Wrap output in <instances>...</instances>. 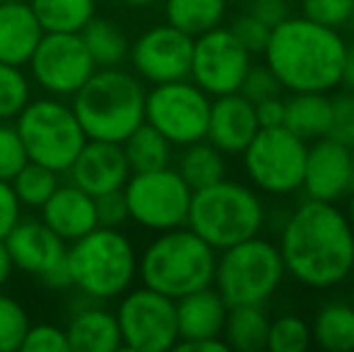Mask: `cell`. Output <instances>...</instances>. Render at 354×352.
Instances as JSON below:
<instances>
[{
	"label": "cell",
	"instance_id": "cell-10",
	"mask_svg": "<svg viewBox=\"0 0 354 352\" xmlns=\"http://www.w3.org/2000/svg\"><path fill=\"white\" fill-rule=\"evenodd\" d=\"M123 196L131 222L157 234L186 225L193 188L174 167H164L131 174L123 186Z\"/></svg>",
	"mask_w": 354,
	"mask_h": 352
},
{
	"label": "cell",
	"instance_id": "cell-5",
	"mask_svg": "<svg viewBox=\"0 0 354 352\" xmlns=\"http://www.w3.org/2000/svg\"><path fill=\"white\" fill-rule=\"evenodd\" d=\"M214 263L217 251L183 225L154 234L138 259V277L145 287L176 302L183 295L210 287Z\"/></svg>",
	"mask_w": 354,
	"mask_h": 352
},
{
	"label": "cell",
	"instance_id": "cell-14",
	"mask_svg": "<svg viewBox=\"0 0 354 352\" xmlns=\"http://www.w3.org/2000/svg\"><path fill=\"white\" fill-rule=\"evenodd\" d=\"M253 53L232 34V29L219 24L210 32L193 39V56L188 80L210 97L234 94L241 89Z\"/></svg>",
	"mask_w": 354,
	"mask_h": 352
},
{
	"label": "cell",
	"instance_id": "cell-8",
	"mask_svg": "<svg viewBox=\"0 0 354 352\" xmlns=\"http://www.w3.org/2000/svg\"><path fill=\"white\" fill-rule=\"evenodd\" d=\"M15 128L22 138L29 162L44 165L58 174L71 169L75 157L87 142L73 106L51 94L29 99L15 118Z\"/></svg>",
	"mask_w": 354,
	"mask_h": 352
},
{
	"label": "cell",
	"instance_id": "cell-46",
	"mask_svg": "<svg viewBox=\"0 0 354 352\" xmlns=\"http://www.w3.org/2000/svg\"><path fill=\"white\" fill-rule=\"evenodd\" d=\"M12 270H15V263H12V256L8 251V244L5 239H0V287L12 277Z\"/></svg>",
	"mask_w": 354,
	"mask_h": 352
},
{
	"label": "cell",
	"instance_id": "cell-15",
	"mask_svg": "<svg viewBox=\"0 0 354 352\" xmlns=\"http://www.w3.org/2000/svg\"><path fill=\"white\" fill-rule=\"evenodd\" d=\"M5 244L17 270L37 277L48 290H71L68 244L51 227L44 225L41 217H22L5 237Z\"/></svg>",
	"mask_w": 354,
	"mask_h": 352
},
{
	"label": "cell",
	"instance_id": "cell-26",
	"mask_svg": "<svg viewBox=\"0 0 354 352\" xmlns=\"http://www.w3.org/2000/svg\"><path fill=\"white\" fill-rule=\"evenodd\" d=\"M268 328H270V316L266 306H229L222 338L229 350L258 352L268 343Z\"/></svg>",
	"mask_w": 354,
	"mask_h": 352
},
{
	"label": "cell",
	"instance_id": "cell-47",
	"mask_svg": "<svg viewBox=\"0 0 354 352\" xmlns=\"http://www.w3.org/2000/svg\"><path fill=\"white\" fill-rule=\"evenodd\" d=\"M340 87L352 89V92H354V44H352V46H347V56H345V66H342Z\"/></svg>",
	"mask_w": 354,
	"mask_h": 352
},
{
	"label": "cell",
	"instance_id": "cell-42",
	"mask_svg": "<svg viewBox=\"0 0 354 352\" xmlns=\"http://www.w3.org/2000/svg\"><path fill=\"white\" fill-rule=\"evenodd\" d=\"M97 220H99V227H111V230H121L126 222H131L123 188L121 191L97 196Z\"/></svg>",
	"mask_w": 354,
	"mask_h": 352
},
{
	"label": "cell",
	"instance_id": "cell-41",
	"mask_svg": "<svg viewBox=\"0 0 354 352\" xmlns=\"http://www.w3.org/2000/svg\"><path fill=\"white\" fill-rule=\"evenodd\" d=\"M229 29H232L234 37H236L253 56H263V51H266L268 41H270V34H272V29L268 27V24H263L261 19H256L248 12L239 15V17L229 24Z\"/></svg>",
	"mask_w": 354,
	"mask_h": 352
},
{
	"label": "cell",
	"instance_id": "cell-17",
	"mask_svg": "<svg viewBox=\"0 0 354 352\" xmlns=\"http://www.w3.org/2000/svg\"><path fill=\"white\" fill-rule=\"evenodd\" d=\"M354 188L350 145L326 136L308 142L301 191L306 198L342 203Z\"/></svg>",
	"mask_w": 354,
	"mask_h": 352
},
{
	"label": "cell",
	"instance_id": "cell-24",
	"mask_svg": "<svg viewBox=\"0 0 354 352\" xmlns=\"http://www.w3.org/2000/svg\"><path fill=\"white\" fill-rule=\"evenodd\" d=\"M333 102L328 92H287L284 94V123L289 133L313 142L330 133Z\"/></svg>",
	"mask_w": 354,
	"mask_h": 352
},
{
	"label": "cell",
	"instance_id": "cell-36",
	"mask_svg": "<svg viewBox=\"0 0 354 352\" xmlns=\"http://www.w3.org/2000/svg\"><path fill=\"white\" fill-rule=\"evenodd\" d=\"M299 5L306 19L337 32L354 22V0H299Z\"/></svg>",
	"mask_w": 354,
	"mask_h": 352
},
{
	"label": "cell",
	"instance_id": "cell-22",
	"mask_svg": "<svg viewBox=\"0 0 354 352\" xmlns=\"http://www.w3.org/2000/svg\"><path fill=\"white\" fill-rule=\"evenodd\" d=\"M227 311V302L212 285L191 292V295H183L181 299H176L178 343L222 338Z\"/></svg>",
	"mask_w": 354,
	"mask_h": 352
},
{
	"label": "cell",
	"instance_id": "cell-35",
	"mask_svg": "<svg viewBox=\"0 0 354 352\" xmlns=\"http://www.w3.org/2000/svg\"><path fill=\"white\" fill-rule=\"evenodd\" d=\"M29 326L32 321L22 302L10 295H0V352H17L22 348Z\"/></svg>",
	"mask_w": 354,
	"mask_h": 352
},
{
	"label": "cell",
	"instance_id": "cell-40",
	"mask_svg": "<svg viewBox=\"0 0 354 352\" xmlns=\"http://www.w3.org/2000/svg\"><path fill=\"white\" fill-rule=\"evenodd\" d=\"M333 102V116H330V133L328 136L335 140L352 145L354 142V92L345 89L330 97Z\"/></svg>",
	"mask_w": 354,
	"mask_h": 352
},
{
	"label": "cell",
	"instance_id": "cell-43",
	"mask_svg": "<svg viewBox=\"0 0 354 352\" xmlns=\"http://www.w3.org/2000/svg\"><path fill=\"white\" fill-rule=\"evenodd\" d=\"M19 220H22V203L15 196L12 183L0 178V239H5Z\"/></svg>",
	"mask_w": 354,
	"mask_h": 352
},
{
	"label": "cell",
	"instance_id": "cell-50",
	"mask_svg": "<svg viewBox=\"0 0 354 352\" xmlns=\"http://www.w3.org/2000/svg\"><path fill=\"white\" fill-rule=\"evenodd\" d=\"M347 282H350V295H347V302H350V304L354 306V272H352V277Z\"/></svg>",
	"mask_w": 354,
	"mask_h": 352
},
{
	"label": "cell",
	"instance_id": "cell-2",
	"mask_svg": "<svg viewBox=\"0 0 354 352\" xmlns=\"http://www.w3.org/2000/svg\"><path fill=\"white\" fill-rule=\"evenodd\" d=\"M347 46L342 32L289 15L272 27L263 61L277 75L284 92H328L340 87Z\"/></svg>",
	"mask_w": 354,
	"mask_h": 352
},
{
	"label": "cell",
	"instance_id": "cell-52",
	"mask_svg": "<svg viewBox=\"0 0 354 352\" xmlns=\"http://www.w3.org/2000/svg\"><path fill=\"white\" fill-rule=\"evenodd\" d=\"M0 3H10V0H0Z\"/></svg>",
	"mask_w": 354,
	"mask_h": 352
},
{
	"label": "cell",
	"instance_id": "cell-19",
	"mask_svg": "<svg viewBox=\"0 0 354 352\" xmlns=\"http://www.w3.org/2000/svg\"><path fill=\"white\" fill-rule=\"evenodd\" d=\"M261 131L256 109L243 94H222L212 97L210 118H207L205 140H210L227 157H236L246 150L253 136Z\"/></svg>",
	"mask_w": 354,
	"mask_h": 352
},
{
	"label": "cell",
	"instance_id": "cell-13",
	"mask_svg": "<svg viewBox=\"0 0 354 352\" xmlns=\"http://www.w3.org/2000/svg\"><path fill=\"white\" fill-rule=\"evenodd\" d=\"M27 66L29 80L61 99H71L97 71L82 37L66 32H44Z\"/></svg>",
	"mask_w": 354,
	"mask_h": 352
},
{
	"label": "cell",
	"instance_id": "cell-27",
	"mask_svg": "<svg viewBox=\"0 0 354 352\" xmlns=\"http://www.w3.org/2000/svg\"><path fill=\"white\" fill-rule=\"evenodd\" d=\"M176 172L193 191H198V188L212 186V183L222 181L227 176V155L203 138V140L181 147V155L176 160Z\"/></svg>",
	"mask_w": 354,
	"mask_h": 352
},
{
	"label": "cell",
	"instance_id": "cell-1",
	"mask_svg": "<svg viewBox=\"0 0 354 352\" xmlns=\"http://www.w3.org/2000/svg\"><path fill=\"white\" fill-rule=\"evenodd\" d=\"M287 277L313 292L342 287L354 272V227L340 203L304 198L277 232Z\"/></svg>",
	"mask_w": 354,
	"mask_h": 352
},
{
	"label": "cell",
	"instance_id": "cell-4",
	"mask_svg": "<svg viewBox=\"0 0 354 352\" xmlns=\"http://www.w3.org/2000/svg\"><path fill=\"white\" fill-rule=\"evenodd\" d=\"M268 205L251 183L224 176L212 186L193 191L186 227H191L214 251L266 232Z\"/></svg>",
	"mask_w": 354,
	"mask_h": 352
},
{
	"label": "cell",
	"instance_id": "cell-6",
	"mask_svg": "<svg viewBox=\"0 0 354 352\" xmlns=\"http://www.w3.org/2000/svg\"><path fill=\"white\" fill-rule=\"evenodd\" d=\"M138 254L131 237L111 227H94L68 246L71 290L94 302L118 299L138 280Z\"/></svg>",
	"mask_w": 354,
	"mask_h": 352
},
{
	"label": "cell",
	"instance_id": "cell-7",
	"mask_svg": "<svg viewBox=\"0 0 354 352\" xmlns=\"http://www.w3.org/2000/svg\"><path fill=\"white\" fill-rule=\"evenodd\" d=\"M287 280L277 241L258 234L217 251L212 287L227 306H266Z\"/></svg>",
	"mask_w": 354,
	"mask_h": 352
},
{
	"label": "cell",
	"instance_id": "cell-37",
	"mask_svg": "<svg viewBox=\"0 0 354 352\" xmlns=\"http://www.w3.org/2000/svg\"><path fill=\"white\" fill-rule=\"evenodd\" d=\"M239 94H243L251 104H258V102H263V99L280 97V94H287V92L282 89L277 75L270 71V66H268L266 61L263 63L253 61L251 68H248V73H246V77H243Z\"/></svg>",
	"mask_w": 354,
	"mask_h": 352
},
{
	"label": "cell",
	"instance_id": "cell-51",
	"mask_svg": "<svg viewBox=\"0 0 354 352\" xmlns=\"http://www.w3.org/2000/svg\"><path fill=\"white\" fill-rule=\"evenodd\" d=\"M350 155H352V167H354V142L350 145Z\"/></svg>",
	"mask_w": 354,
	"mask_h": 352
},
{
	"label": "cell",
	"instance_id": "cell-23",
	"mask_svg": "<svg viewBox=\"0 0 354 352\" xmlns=\"http://www.w3.org/2000/svg\"><path fill=\"white\" fill-rule=\"evenodd\" d=\"M41 37L44 29L32 5L24 0L0 3V61L24 68Z\"/></svg>",
	"mask_w": 354,
	"mask_h": 352
},
{
	"label": "cell",
	"instance_id": "cell-31",
	"mask_svg": "<svg viewBox=\"0 0 354 352\" xmlns=\"http://www.w3.org/2000/svg\"><path fill=\"white\" fill-rule=\"evenodd\" d=\"M44 32L80 34L97 15V0H29Z\"/></svg>",
	"mask_w": 354,
	"mask_h": 352
},
{
	"label": "cell",
	"instance_id": "cell-20",
	"mask_svg": "<svg viewBox=\"0 0 354 352\" xmlns=\"http://www.w3.org/2000/svg\"><path fill=\"white\" fill-rule=\"evenodd\" d=\"M39 210H41L44 225L51 227L66 244H73L75 239L99 227L97 198L71 181H61V186L53 191V196Z\"/></svg>",
	"mask_w": 354,
	"mask_h": 352
},
{
	"label": "cell",
	"instance_id": "cell-28",
	"mask_svg": "<svg viewBox=\"0 0 354 352\" xmlns=\"http://www.w3.org/2000/svg\"><path fill=\"white\" fill-rule=\"evenodd\" d=\"M229 0H164V19L188 37H201L227 17Z\"/></svg>",
	"mask_w": 354,
	"mask_h": 352
},
{
	"label": "cell",
	"instance_id": "cell-33",
	"mask_svg": "<svg viewBox=\"0 0 354 352\" xmlns=\"http://www.w3.org/2000/svg\"><path fill=\"white\" fill-rule=\"evenodd\" d=\"M313 345L311 324L297 314H282L270 319L266 348L272 352H304Z\"/></svg>",
	"mask_w": 354,
	"mask_h": 352
},
{
	"label": "cell",
	"instance_id": "cell-48",
	"mask_svg": "<svg viewBox=\"0 0 354 352\" xmlns=\"http://www.w3.org/2000/svg\"><path fill=\"white\" fill-rule=\"evenodd\" d=\"M342 210H345L347 220H350V222H352V227H354V188H352L350 196L345 198V207H342Z\"/></svg>",
	"mask_w": 354,
	"mask_h": 352
},
{
	"label": "cell",
	"instance_id": "cell-18",
	"mask_svg": "<svg viewBox=\"0 0 354 352\" xmlns=\"http://www.w3.org/2000/svg\"><path fill=\"white\" fill-rule=\"evenodd\" d=\"M66 174L71 176V183L97 198L104 193L121 191L133 172L123 155L121 142L87 140Z\"/></svg>",
	"mask_w": 354,
	"mask_h": 352
},
{
	"label": "cell",
	"instance_id": "cell-16",
	"mask_svg": "<svg viewBox=\"0 0 354 352\" xmlns=\"http://www.w3.org/2000/svg\"><path fill=\"white\" fill-rule=\"evenodd\" d=\"M193 37L171 27L169 22L145 29L136 41H131L133 73L147 85L186 80L191 73Z\"/></svg>",
	"mask_w": 354,
	"mask_h": 352
},
{
	"label": "cell",
	"instance_id": "cell-30",
	"mask_svg": "<svg viewBox=\"0 0 354 352\" xmlns=\"http://www.w3.org/2000/svg\"><path fill=\"white\" fill-rule=\"evenodd\" d=\"M80 37H82L84 46H87L92 61L97 63V68H118L128 58V51H131V41H128L126 32L109 17H97L94 15L84 24Z\"/></svg>",
	"mask_w": 354,
	"mask_h": 352
},
{
	"label": "cell",
	"instance_id": "cell-39",
	"mask_svg": "<svg viewBox=\"0 0 354 352\" xmlns=\"http://www.w3.org/2000/svg\"><path fill=\"white\" fill-rule=\"evenodd\" d=\"M24 352H71L66 328L56 324H32L22 340Z\"/></svg>",
	"mask_w": 354,
	"mask_h": 352
},
{
	"label": "cell",
	"instance_id": "cell-29",
	"mask_svg": "<svg viewBox=\"0 0 354 352\" xmlns=\"http://www.w3.org/2000/svg\"><path fill=\"white\" fill-rule=\"evenodd\" d=\"M123 155L128 160L133 174L138 172H154L171 167L174 160V145L147 121L140 123L126 140L121 142Z\"/></svg>",
	"mask_w": 354,
	"mask_h": 352
},
{
	"label": "cell",
	"instance_id": "cell-12",
	"mask_svg": "<svg viewBox=\"0 0 354 352\" xmlns=\"http://www.w3.org/2000/svg\"><path fill=\"white\" fill-rule=\"evenodd\" d=\"M113 311L123 348L133 352H167L178 343L176 302L149 287H131Z\"/></svg>",
	"mask_w": 354,
	"mask_h": 352
},
{
	"label": "cell",
	"instance_id": "cell-9",
	"mask_svg": "<svg viewBox=\"0 0 354 352\" xmlns=\"http://www.w3.org/2000/svg\"><path fill=\"white\" fill-rule=\"evenodd\" d=\"M308 142L284 126L261 128L241 152L243 174L261 196L287 201L301 193Z\"/></svg>",
	"mask_w": 354,
	"mask_h": 352
},
{
	"label": "cell",
	"instance_id": "cell-3",
	"mask_svg": "<svg viewBox=\"0 0 354 352\" xmlns=\"http://www.w3.org/2000/svg\"><path fill=\"white\" fill-rule=\"evenodd\" d=\"M145 82L136 73L118 68H97L73 94V111L87 140L123 142L145 123Z\"/></svg>",
	"mask_w": 354,
	"mask_h": 352
},
{
	"label": "cell",
	"instance_id": "cell-34",
	"mask_svg": "<svg viewBox=\"0 0 354 352\" xmlns=\"http://www.w3.org/2000/svg\"><path fill=\"white\" fill-rule=\"evenodd\" d=\"M32 99V82L19 66L0 61V121H15Z\"/></svg>",
	"mask_w": 354,
	"mask_h": 352
},
{
	"label": "cell",
	"instance_id": "cell-45",
	"mask_svg": "<svg viewBox=\"0 0 354 352\" xmlns=\"http://www.w3.org/2000/svg\"><path fill=\"white\" fill-rule=\"evenodd\" d=\"M253 109H256V118L261 128H277L284 123V94L263 99V102L253 104Z\"/></svg>",
	"mask_w": 354,
	"mask_h": 352
},
{
	"label": "cell",
	"instance_id": "cell-21",
	"mask_svg": "<svg viewBox=\"0 0 354 352\" xmlns=\"http://www.w3.org/2000/svg\"><path fill=\"white\" fill-rule=\"evenodd\" d=\"M82 302H75L71 311V321L66 326L68 345L71 352H116L123 348L121 331H118L116 314L80 295Z\"/></svg>",
	"mask_w": 354,
	"mask_h": 352
},
{
	"label": "cell",
	"instance_id": "cell-49",
	"mask_svg": "<svg viewBox=\"0 0 354 352\" xmlns=\"http://www.w3.org/2000/svg\"><path fill=\"white\" fill-rule=\"evenodd\" d=\"M123 5H128V8H149V5L159 3V0H121Z\"/></svg>",
	"mask_w": 354,
	"mask_h": 352
},
{
	"label": "cell",
	"instance_id": "cell-32",
	"mask_svg": "<svg viewBox=\"0 0 354 352\" xmlns=\"http://www.w3.org/2000/svg\"><path fill=\"white\" fill-rule=\"evenodd\" d=\"M10 183H12V191L19 198L22 207H37L39 210L53 196V191L61 186V174L44 165H37V162H27L10 178Z\"/></svg>",
	"mask_w": 354,
	"mask_h": 352
},
{
	"label": "cell",
	"instance_id": "cell-11",
	"mask_svg": "<svg viewBox=\"0 0 354 352\" xmlns=\"http://www.w3.org/2000/svg\"><path fill=\"white\" fill-rule=\"evenodd\" d=\"M210 104V94L188 77L162 82L145 94V121L157 128L174 147H186L205 138Z\"/></svg>",
	"mask_w": 354,
	"mask_h": 352
},
{
	"label": "cell",
	"instance_id": "cell-38",
	"mask_svg": "<svg viewBox=\"0 0 354 352\" xmlns=\"http://www.w3.org/2000/svg\"><path fill=\"white\" fill-rule=\"evenodd\" d=\"M29 162L15 123L0 121V178L10 181Z\"/></svg>",
	"mask_w": 354,
	"mask_h": 352
},
{
	"label": "cell",
	"instance_id": "cell-25",
	"mask_svg": "<svg viewBox=\"0 0 354 352\" xmlns=\"http://www.w3.org/2000/svg\"><path fill=\"white\" fill-rule=\"evenodd\" d=\"M313 345L328 352L354 350V306L347 299H330L316 309L311 321Z\"/></svg>",
	"mask_w": 354,
	"mask_h": 352
},
{
	"label": "cell",
	"instance_id": "cell-44",
	"mask_svg": "<svg viewBox=\"0 0 354 352\" xmlns=\"http://www.w3.org/2000/svg\"><path fill=\"white\" fill-rule=\"evenodd\" d=\"M246 12L272 29L292 15V5L289 0H251Z\"/></svg>",
	"mask_w": 354,
	"mask_h": 352
}]
</instances>
